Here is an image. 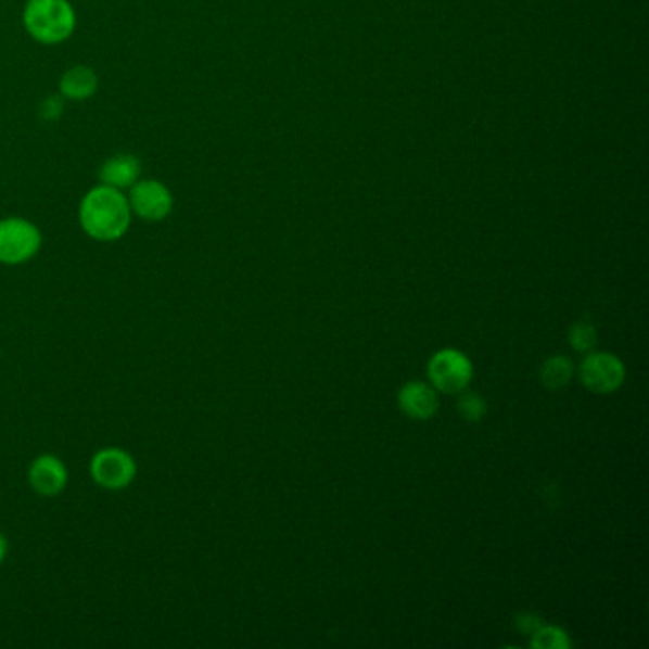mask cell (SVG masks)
<instances>
[{
    "label": "cell",
    "instance_id": "obj_1",
    "mask_svg": "<svg viewBox=\"0 0 649 649\" xmlns=\"http://www.w3.org/2000/svg\"><path fill=\"white\" fill-rule=\"evenodd\" d=\"M78 224L82 231L98 242H116L123 239L132 224V209L128 196L115 187H92L78 206Z\"/></svg>",
    "mask_w": 649,
    "mask_h": 649
},
{
    "label": "cell",
    "instance_id": "obj_2",
    "mask_svg": "<svg viewBox=\"0 0 649 649\" xmlns=\"http://www.w3.org/2000/svg\"><path fill=\"white\" fill-rule=\"evenodd\" d=\"M22 17L29 37L47 47L62 44L77 29V12L69 0H27Z\"/></svg>",
    "mask_w": 649,
    "mask_h": 649
},
{
    "label": "cell",
    "instance_id": "obj_3",
    "mask_svg": "<svg viewBox=\"0 0 649 649\" xmlns=\"http://www.w3.org/2000/svg\"><path fill=\"white\" fill-rule=\"evenodd\" d=\"M42 232L25 217L0 219V264L24 265L39 254Z\"/></svg>",
    "mask_w": 649,
    "mask_h": 649
},
{
    "label": "cell",
    "instance_id": "obj_4",
    "mask_svg": "<svg viewBox=\"0 0 649 649\" xmlns=\"http://www.w3.org/2000/svg\"><path fill=\"white\" fill-rule=\"evenodd\" d=\"M90 476L98 486L118 492L130 486L138 476V463L123 448H101L90 461Z\"/></svg>",
    "mask_w": 649,
    "mask_h": 649
},
{
    "label": "cell",
    "instance_id": "obj_5",
    "mask_svg": "<svg viewBox=\"0 0 649 649\" xmlns=\"http://www.w3.org/2000/svg\"><path fill=\"white\" fill-rule=\"evenodd\" d=\"M128 204L132 216H138L149 224H158L170 216L174 209V196L170 189L158 179H138L128 189Z\"/></svg>",
    "mask_w": 649,
    "mask_h": 649
},
{
    "label": "cell",
    "instance_id": "obj_6",
    "mask_svg": "<svg viewBox=\"0 0 649 649\" xmlns=\"http://www.w3.org/2000/svg\"><path fill=\"white\" fill-rule=\"evenodd\" d=\"M429 378L434 389L442 393H459L467 389L472 379V364L463 353L444 348L431 358Z\"/></svg>",
    "mask_w": 649,
    "mask_h": 649
},
{
    "label": "cell",
    "instance_id": "obj_7",
    "mask_svg": "<svg viewBox=\"0 0 649 649\" xmlns=\"http://www.w3.org/2000/svg\"><path fill=\"white\" fill-rule=\"evenodd\" d=\"M581 381L588 391L598 395H608L625 381V366L618 356L596 353L587 356V360L581 364Z\"/></svg>",
    "mask_w": 649,
    "mask_h": 649
},
{
    "label": "cell",
    "instance_id": "obj_8",
    "mask_svg": "<svg viewBox=\"0 0 649 649\" xmlns=\"http://www.w3.org/2000/svg\"><path fill=\"white\" fill-rule=\"evenodd\" d=\"M27 482L35 494L42 495V497H55L67 487L69 472L60 457L42 454L29 465Z\"/></svg>",
    "mask_w": 649,
    "mask_h": 649
},
{
    "label": "cell",
    "instance_id": "obj_9",
    "mask_svg": "<svg viewBox=\"0 0 649 649\" xmlns=\"http://www.w3.org/2000/svg\"><path fill=\"white\" fill-rule=\"evenodd\" d=\"M140 158L130 153H118L101 164L100 181L103 186L128 191L140 179Z\"/></svg>",
    "mask_w": 649,
    "mask_h": 649
},
{
    "label": "cell",
    "instance_id": "obj_10",
    "mask_svg": "<svg viewBox=\"0 0 649 649\" xmlns=\"http://www.w3.org/2000/svg\"><path fill=\"white\" fill-rule=\"evenodd\" d=\"M398 403L404 413L413 419L433 418L438 410V396L434 393L433 386L425 385L421 381L404 386Z\"/></svg>",
    "mask_w": 649,
    "mask_h": 649
},
{
    "label": "cell",
    "instance_id": "obj_11",
    "mask_svg": "<svg viewBox=\"0 0 649 649\" xmlns=\"http://www.w3.org/2000/svg\"><path fill=\"white\" fill-rule=\"evenodd\" d=\"M98 92V75L86 65H75L60 78V93L65 100H90Z\"/></svg>",
    "mask_w": 649,
    "mask_h": 649
},
{
    "label": "cell",
    "instance_id": "obj_12",
    "mask_svg": "<svg viewBox=\"0 0 649 649\" xmlns=\"http://www.w3.org/2000/svg\"><path fill=\"white\" fill-rule=\"evenodd\" d=\"M539 376H542L543 385L550 389V391H557V389H562L572 381L573 364L565 356H552L547 362L543 364Z\"/></svg>",
    "mask_w": 649,
    "mask_h": 649
},
{
    "label": "cell",
    "instance_id": "obj_13",
    "mask_svg": "<svg viewBox=\"0 0 649 649\" xmlns=\"http://www.w3.org/2000/svg\"><path fill=\"white\" fill-rule=\"evenodd\" d=\"M532 648L535 649H568L570 638L558 626L542 625L532 634Z\"/></svg>",
    "mask_w": 649,
    "mask_h": 649
},
{
    "label": "cell",
    "instance_id": "obj_14",
    "mask_svg": "<svg viewBox=\"0 0 649 649\" xmlns=\"http://www.w3.org/2000/svg\"><path fill=\"white\" fill-rule=\"evenodd\" d=\"M570 343L575 351L580 353H588L596 347L598 343V335H596L595 326L588 324V322H577L572 326V332H570Z\"/></svg>",
    "mask_w": 649,
    "mask_h": 649
},
{
    "label": "cell",
    "instance_id": "obj_15",
    "mask_svg": "<svg viewBox=\"0 0 649 649\" xmlns=\"http://www.w3.org/2000/svg\"><path fill=\"white\" fill-rule=\"evenodd\" d=\"M457 410L461 413V418L474 423V421H480V419L486 416V400L482 396L474 395V393H467V395L459 398Z\"/></svg>",
    "mask_w": 649,
    "mask_h": 649
},
{
    "label": "cell",
    "instance_id": "obj_16",
    "mask_svg": "<svg viewBox=\"0 0 649 649\" xmlns=\"http://www.w3.org/2000/svg\"><path fill=\"white\" fill-rule=\"evenodd\" d=\"M542 625V619L537 618V615H532V613H522V615H518L517 618V626L520 633L534 634Z\"/></svg>",
    "mask_w": 649,
    "mask_h": 649
},
{
    "label": "cell",
    "instance_id": "obj_17",
    "mask_svg": "<svg viewBox=\"0 0 649 649\" xmlns=\"http://www.w3.org/2000/svg\"><path fill=\"white\" fill-rule=\"evenodd\" d=\"M9 537H7L4 534H0V564H2V562L7 560V557H9Z\"/></svg>",
    "mask_w": 649,
    "mask_h": 649
}]
</instances>
